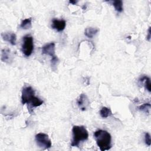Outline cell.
<instances>
[{"label": "cell", "mask_w": 151, "mask_h": 151, "mask_svg": "<svg viewBox=\"0 0 151 151\" xmlns=\"http://www.w3.org/2000/svg\"><path fill=\"white\" fill-rule=\"evenodd\" d=\"M21 102L22 104H27L28 110L32 114V108L41 106L44 101L35 96V90L31 86H27L22 90Z\"/></svg>", "instance_id": "6da1fadb"}, {"label": "cell", "mask_w": 151, "mask_h": 151, "mask_svg": "<svg viewBox=\"0 0 151 151\" xmlns=\"http://www.w3.org/2000/svg\"><path fill=\"white\" fill-rule=\"evenodd\" d=\"M96 143L101 151L109 150L111 147V136L110 134L104 130H98L94 133Z\"/></svg>", "instance_id": "7a4b0ae2"}, {"label": "cell", "mask_w": 151, "mask_h": 151, "mask_svg": "<svg viewBox=\"0 0 151 151\" xmlns=\"http://www.w3.org/2000/svg\"><path fill=\"white\" fill-rule=\"evenodd\" d=\"M72 132L73 139L71 143L72 147H78L81 142L88 139V131L83 126H74Z\"/></svg>", "instance_id": "3957f363"}, {"label": "cell", "mask_w": 151, "mask_h": 151, "mask_svg": "<svg viewBox=\"0 0 151 151\" xmlns=\"http://www.w3.org/2000/svg\"><path fill=\"white\" fill-rule=\"evenodd\" d=\"M42 54L51 56V64L52 67H55L58 62V58L55 54V43L50 42L42 47Z\"/></svg>", "instance_id": "277c9868"}, {"label": "cell", "mask_w": 151, "mask_h": 151, "mask_svg": "<svg viewBox=\"0 0 151 151\" xmlns=\"http://www.w3.org/2000/svg\"><path fill=\"white\" fill-rule=\"evenodd\" d=\"M22 52L26 57L31 55L34 51L33 38L30 35H27L23 37V44L21 48Z\"/></svg>", "instance_id": "5b68a950"}, {"label": "cell", "mask_w": 151, "mask_h": 151, "mask_svg": "<svg viewBox=\"0 0 151 151\" xmlns=\"http://www.w3.org/2000/svg\"><path fill=\"white\" fill-rule=\"evenodd\" d=\"M35 142L39 147L43 150L48 149L51 147V141L48 136L44 133H39L35 136Z\"/></svg>", "instance_id": "8992f818"}, {"label": "cell", "mask_w": 151, "mask_h": 151, "mask_svg": "<svg viewBox=\"0 0 151 151\" xmlns=\"http://www.w3.org/2000/svg\"><path fill=\"white\" fill-rule=\"evenodd\" d=\"M77 104L82 111L86 110L90 104V101L87 95L84 93L81 94L77 100Z\"/></svg>", "instance_id": "52a82bcc"}, {"label": "cell", "mask_w": 151, "mask_h": 151, "mask_svg": "<svg viewBox=\"0 0 151 151\" xmlns=\"http://www.w3.org/2000/svg\"><path fill=\"white\" fill-rule=\"evenodd\" d=\"M66 25V22L64 19H57L56 18H54L52 21L51 27L57 31L58 32L63 31Z\"/></svg>", "instance_id": "ba28073f"}, {"label": "cell", "mask_w": 151, "mask_h": 151, "mask_svg": "<svg viewBox=\"0 0 151 151\" xmlns=\"http://www.w3.org/2000/svg\"><path fill=\"white\" fill-rule=\"evenodd\" d=\"M2 38L4 40L9 42L12 45L16 44L17 36L14 32H3L1 34Z\"/></svg>", "instance_id": "9c48e42d"}, {"label": "cell", "mask_w": 151, "mask_h": 151, "mask_svg": "<svg viewBox=\"0 0 151 151\" xmlns=\"http://www.w3.org/2000/svg\"><path fill=\"white\" fill-rule=\"evenodd\" d=\"M1 60L5 63H9L12 61V55L9 49L4 48L2 50Z\"/></svg>", "instance_id": "30bf717a"}, {"label": "cell", "mask_w": 151, "mask_h": 151, "mask_svg": "<svg viewBox=\"0 0 151 151\" xmlns=\"http://www.w3.org/2000/svg\"><path fill=\"white\" fill-rule=\"evenodd\" d=\"M99 29L96 28H93V27H88L86 28L84 30V34L86 37H87L89 38H92L94 35H96V34L99 32Z\"/></svg>", "instance_id": "8fae6325"}, {"label": "cell", "mask_w": 151, "mask_h": 151, "mask_svg": "<svg viewBox=\"0 0 151 151\" xmlns=\"http://www.w3.org/2000/svg\"><path fill=\"white\" fill-rule=\"evenodd\" d=\"M139 81L141 83H144V86L145 88L149 91H151V83H150V79L149 77L147 76H142L139 80Z\"/></svg>", "instance_id": "7c38bea8"}, {"label": "cell", "mask_w": 151, "mask_h": 151, "mask_svg": "<svg viewBox=\"0 0 151 151\" xmlns=\"http://www.w3.org/2000/svg\"><path fill=\"white\" fill-rule=\"evenodd\" d=\"M100 114L101 117L107 118L112 115V112L110 109L106 107H103L100 111Z\"/></svg>", "instance_id": "4fadbf2b"}, {"label": "cell", "mask_w": 151, "mask_h": 151, "mask_svg": "<svg viewBox=\"0 0 151 151\" xmlns=\"http://www.w3.org/2000/svg\"><path fill=\"white\" fill-rule=\"evenodd\" d=\"M113 5L115 10L118 12H122L123 10V2L121 0H115L113 1Z\"/></svg>", "instance_id": "5bb4252c"}, {"label": "cell", "mask_w": 151, "mask_h": 151, "mask_svg": "<svg viewBox=\"0 0 151 151\" xmlns=\"http://www.w3.org/2000/svg\"><path fill=\"white\" fill-rule=\"evenodd\" d=\"M31 22H32V18H26L22 21L20 25V27L24 29H29L31 27Z\"/></svg>", "instance_id": "9a60e30c"}, {"label": "cell", "mask_w": 151, "mask_h": 151, "mask_svg": "<svg viewBox=\"0 0 151 151\" xmlns=\"http://www.w3.org/2000/svg\"><path fill=\"white\" fill-rule=\"evenodd\" d=\"M138 108H139V110H140V111H142L145 112V113L149 114L150 112V103H144V104L140 105Z\"/></svg>", "instance_id": "2e32d148"}, {"label": "cell", "mask_w": 151, "mask_h": 151, "mask_svg": "<svg viewBox=\"0 0 151 151\" xmlns=\"http://www.w3.org/2000/svg\"><path fill=\"white\" fill-rule=\"evenodd\" d=\"M145 142L146 145L150 146L151 145V138L150 135L149 133H145Z\"/></svg>", "instance_id": "e0dca14e"}, {"label": "cell", "mask_w": 151, "mask_h": 151, "mask_svg": "<svg viewBox=\"0 0 151 151\" xmlns=\"http://www.w3.org/2000/svg\"><path fill=\"white\" fill-rule=\"evenodd\" d=\"M150 38H151V31H150V27H149V29H148L147 35V36H146V40H147V41H150Z\"/></svg>", "instance_id": "ac0fdd59"}, {"label": "cell", "mask_w": 151, "mask_h": 151, "mask_svg": "<svg viewBox=\"0 0 151 151\" xmlns=\"http://www.w3.org/2000/svg\"><path fill=\"white\" fill-rule=\"evenodd\" d=\"M69 3L70 4H71L73 5H74L76 4L77 3V1H73V0H71V1H69Z\"/></svg>", "instance_id": "d6986e66"}]
</instances>
